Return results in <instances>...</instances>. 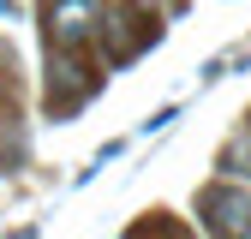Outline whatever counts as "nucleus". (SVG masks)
Wrapping results in <instances>:
<instances>
[{"mask_svg": "<svg viewBox=\"0 0 251 239\" xmlns=\"http://www.w3.org/2000/svg\"><path fill=\"white\" fill-rule=\"evenodd\" d=\"M222 173H239V179H251V126L222 149Z\"/></svg>", "mask_w": 251, "mask_h": 239, "instance_id": "nucleus-4", "label": "nucleus"}, {"mask_svg": "<svg viewBox=\"0 0 251 239\" xmlns=\"http://www.w3.org/2000/svg\"><path fill=\"white\" fill-rule=\"evenodd\" d=\"M24 156V143H18V108L0 96V167H18Z\"/></svg>", "mask_w": 251, "mask_h": 239, "instance_id": "nucleus-3", "label": "nucleus"}, {"mask_svg": "<svg viewBox=\"0 0 251 239\" xmlns=\"http://www.w3.org/2000/svg\"><path fill=\"white\" fill-rule=\"evenodd\" d=\"M90 30H96V24H90V0H60V6H54V18H48L54 48H78Z\"/></svg>", "mask_w": 251, "mask_h": 239, "instance_id": "nucleus-2", "label": "nucleus"}, {"mask_svg": "<svg viewBox=\"0 0 251 239\" xmlns=\"http://www.w3.org/2000/svg\"><path fill=\"white\" fill-rule=\"evenodd\" d=\"M203 227L209 239H251V191H233V186H215L203 191Z\"/></svg>", "mask_w": 251, "mask_h": 239, "instance_id": "nucleus-1", "label": "nucleus"}]
</instances>
